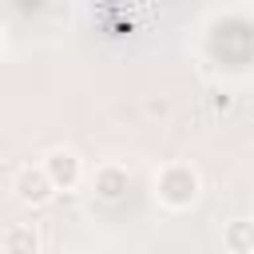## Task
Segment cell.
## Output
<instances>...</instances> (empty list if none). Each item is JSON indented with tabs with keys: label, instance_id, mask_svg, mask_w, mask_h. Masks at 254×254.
<instances>
[{
	"label": "cell",
	"instance_id": "2",
	"mask_svg": "<svg viewBox=\"0 0 254 254\" xmlns=\"http://www.w3.org/2000/svg\"><path fill=\"white\" fill-rule=\"evenodd\" d=\"M40 171L48 175V183H52L56 194H60V190H75V187L87 179V167H83V159H79L71 147H52V151L40 159Z\"/></svg>",
	"mask_w": 254,
	"mask_h": 254
},
{
	"label": "cell",
	"instance_id": "3",
	"mask_svg": "<svg viewBox=\"0 0 254 254\" xmlns=\"http://www.w3.org/2000/svg\"><path fill=\"white\" fill-rule=\"evenodd\" d=\"M87 187L99 202H123L131 190V171L123 163H95L87 171Z\"/></svg>",
	"mask_w": 254,
	"mask_h": 254
},
{
	"label": "cell",
	"instance_id": "4",
	"mask_svg": "<svg viewBox=\"0 0 254 254\" xmlns=\"http://www.w3.org/2000/svg\"><path fill=\"white\" fill-rule=\"evenodd\" d=\"M12 194L24 202V206H48L52 198H56V190H52V183H48V175L40 171V163H28V167H20L16 171V179H12Z\"/></svg>",
	"mask_w": 254,
	"mask_h": 254
},
{
	"label": "cell",
	"instance_id": "6",
	"mask_svg": "<svg viewBox=\"0 0 254 254\" xmlns=\"http://www.w3.org/2000/svg\"><path fill=\"white\" fill-rule=\"evenodd\" d=\"M222 246H226V254H254V222L246 214L230 218L222 226Z\"/></svg>",
	"mask_w": 254,
	"mask_h": 254
},
{
	"label": "cell",
	"instance_id": "5",
	"mask_svg": "<svg viewBox=\"0 0 254 254\" xmlns=\"http://www.w3.org/2000/svg\"><path fill=\"white\" fill-rule=\"evenodd\" d=\"M44 250V234L36 222H12L0 234V254H40Z\"/></svg>",
	"mask_w": 254,
	"mask_h": 254
},
{
	"label": "cell",
	"instance_id": "1",
	"mask_svg": "<svg viewBox=\"0 0 254 254\" xmlns=\"http://www.w3.org/2000/svg\"><path fill=\"white\" fill-rule=\"evenodd\" d=\"M151 194H155V202H159L163 210L183 214V210H190V206L198 202V194H202V175H198V167H190V163H183V159H171V163H163V167L155 171Z\"/></svg>",
	"mask_w": 254,
	"mask_h": 254
}]
</instances>
